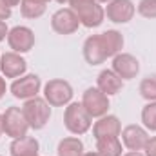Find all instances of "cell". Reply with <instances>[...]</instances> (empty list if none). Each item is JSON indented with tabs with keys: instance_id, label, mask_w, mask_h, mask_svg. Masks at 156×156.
Segmentation results:
<instances>
[{
	"instance_id": "cell-1",
	"label": "cell",
	"mask_w": 156,
	"mask_h": 156,
	"mask_svg": "<svg viewBox=\"0 0 156 156\" xmlns=\"http://www.w3.org/2000/svg\"><path fill=\"white\" fill-rule=\"evenodd\" d=\"M69 5L85 27H98L105 18V9L98 0H69Z\"/></svg>"
},
{
	"instance_id": "cell-2",
	"label": "cell",
	"mask_w": 156,
	"mask_h": 156,
	"mask_svg": "<svg viewBox=\"0 0 156 156\" xmlns=\"http://www.w3.org/2000/svg\"><path fill=\"white\" fill-rule=\"evenodd\" d=\"M22 111H24V116L27 120L29 127L35 131L44 129L51 118V105L45 102V98H38V96L26 100Z\"/></svg>"
},
{
	"instance_id": "cell-3",
	"label": "cell",
	"mask_w": 156,
	"mask_h": 156,
	"mask_svg": "<svg viewBox=\"0 0 156 156\" xmlns=\"http://www.w3.org/2000/svg\"><path fill=\"white\" fill-rule=\"evenodd\" d=\"M44 98L51 107H64L73 100V87L69 82L55 78L44 85Z\"/></svg>"
},
{
	"instance_id": "cell-4",
	"label": "cell",
	"mask_w": 156,
	"mask_h": 156,
	"mask_svg": "<svg viewBox=\"0 0 156 156\" xmlns=\"http://www.w3.org/2000/svg\"><path fill=\"white\" fill-rule=\"evenodd\" d=\"M64 125L73 134H85L91 129V116L85 107L78 102H73L66 107L64 113Z\"/></svg>"
},
{
	"instance_id": "cell-5",
	"label": "cell",
	"mask_w": 156,
	"mask_h": 156,
	"mask_svg": "<svg viewBox=\"0 0 156 156\" xmlns=\"http://www.w3.org/2000/svg\"><path fill=\"white\" fill-rule=\"evenodd\" d=\"M2 123H4V133L13 140L27 136V131L31 129L20 107H7L5 113L2 115Z\"/></svg>"
},
{
	"instance_id": "cell-6",
	"label": "cell",
	"mask_w": 156,
	"mask_h": 156,
	"mask_svg": "<svg viewBox=\"0 0 156 156\" xmlns=\"http://www.w3.org/2000/svg\"><path fill=\"white\" fill-rule=\"evenodd\" d=\"M83 58L91 66H100L107 58H111L107 44H105V38H104L102 33L100 35H91L89 38L83 42Z\"/></svg>"
},
{
	"instance_id": "cell-7",
	"label": "cell",
	"mask_w": 156,
	"mask_h": 156,
	"mask_svg": "<svg viewBox=\"0 0 156 156\" xmlns=\"http://www.w3.org/2000/svg\"><path fill=\"white\" fill-rule=\"evenodd\" d=\"M82 105L85 107L91 118H100L109 111V98L98 87H89L82 96Z\"/></svg>"
},
{
	"instance_id": "cell-8",
	"label": "cell",
	"mask_w": 156,
	"mask_h": 156,
	"mask_svg": "<svg viewBox=\"0 0 156 156\" xmlns=\"http://www.w3.org/2000/svg\"><path fill=\"white\" fill-rule=\"evenodd\" d=\"M80 26L76 13L71 7H62L51 16V27L58 35H73Z\"/></svg>"
},
{
	"instance_id": "cell-9",
	"label": "cell",
	"mask_w": 156,
	"mask_h": 156,
	"mask_svg": "<svg viewBox=\"0 0 156 156\" xmlns=\"http://www.w3.org/2000/svg\"><path fill=\"white\" fill-rule=\"evenodd\" d=\"M7 44L15 53H27L35 45V33L26 26H16V27L9 29Z\"/></svg>"
},
{
	"instance_id": "cell-10",
	"label": "cell",
	"mask_w": 156,
	"mask_h": 156,
	"mask_svg": "<svg viewBox=\"0 0 156 156\" xmlns=\"http://www.w3.org/2000/svg\"><path fill=\"white\" fill-rule=\"evenodd\" d=\"M40 87H42V82L37 75H26V76L16 78L11 83V94L20 100H29L38 94Z\"/></svg>"
},
{
	"instance_id": "cell-11",
	"label": "cell",
	"mask_w": 156,
	"mask_h": 156,
	"mask_svg": "<svg viewBox=\"0 0 156 156\" xmlns=\"http://www.w3.org/2000/svg\"><path fill=\"white\" fill-rule=\"evenodd\" d=\"M27 69V62L20 56V53H4L0 56V71L5 78H18Z\"/></svg>"
},
{
	"instance_id": "cell-12",
	"label": "cell",
	"mask_w": 156,
	"mask_h": 156,
	"mask_svg": "<svg viewBox=\"0 0 156 156\" xmlns=\"http://www.w3.org/2000/svg\"><path fill=\"white\" fill-rule=\"evenodd\" d=\"M113 71L122 80H133L140 71V62L129 53H118L113 56Z\"/></svg>"
},
{
	"instance_id": "cell-13",
	"label": "cell",
	"mask_w": 156,
	"mask_h": 156,
	"mask_svg": "<svg viewBox=\"0 0 156 156\" xmlns=\"http://www.w3.org/2000/svg\"><path fill=\"white\" fill-rule=\"evenodd\" d=\"M105 15L115 24H127L134 16V4L131 0H111L107 4Z\"/></svg>"
},
{
	"instance_id": "cell-14",
	"label": "cell",
	"mask_w": 156,
	"mask_h": 156,
	"mask_svg": "<svg viewBox=\"0 0 156 156\" xmlns=\"http://www.w3.org/2000/svg\"><path fill=\"white\" fill-rule=\"evenodd\" d=\"M122 142L123 145L129 149V151H144L147 140H149V134L144 127L140 125H127L122 133Z\"/></svg>"
},
{
	"instance_id": "cell-15",
	"label": "cell",
	"mask_w": 156,
	"mask_h": 156,
	"mask_svg": "<svg viewBox=\"0 0 156 156\" xmlns=\"http://www.w3.org/2000/svg\"><path fill=\"white\" fill-rule=\"evenodd\" d=\"M120 133H122V125H120V120L115 115H104V116L98 118V122H94V125H93L94 140L120 136Z\"/></svg>"
},
{
	"instance_id": "cell-16",
	"label": "cell",
	"mask_w": 156,
	"mask_h": 156,
	"mask_svg": "<svg viewBox=\"0 0 156 156\" xmlns=\"http://www.w3.org/2000/svg\"><path fill=\"white\" fill-rule=\"evenodd\" d=\"M96 83H98V89L107 96L118 94L123 87V80L118 76L113 69H104L96 78Z\"/></svg>"
},
{
	"instance_id": "cell-17",
	"label": "cell",
	"mask_w": 156,
	"mask_h": 156,
	"mask_svg": "<svg viewBox=\"0 0 156 156\" xmlns=\"http://www.w3.org/2000/svg\"><path fill=\"white\" fill-rule=\"evenodd\" d=\"M38 140L33 136H24V138H15L9 151L11 156H38Z\"/></svg>"
},
{
	"instance_id": "cell-18",
	"label": "cell",
	"mask_w": 156,
	"mask_h": 156,
	"mask_svg": "<svg viewBox=\"0 0 156 156\" xmlns=\"http://www.w3.org/2000/svg\"><path fill=\"white\" fill-rule=\"evenodd\" d=\"M96 153L100 156H122V142L118 136L96 140Z\"/></svg>"
},
{
	"instance_id": "cell-19",
	"label": "cell",
	"mask_w": 156,
	"mask_h": 156,
	"mask_svg": "<svg viewBox=\"0 0 156 156\" xmlns=\"http://www.w3.org/2000/svg\"><path fill=\"white\" fill-rule=\"evenodd\" d=\"M56 153H58V156H82L83 154V144L80 138H75V136L64 138V140H60Z\"/></svg>"
},
{
	"instance_id": "cell-20",
	"label": "cell",
	"mask_w": 156,
	"mask_h": 156,
	"mask_svg": "<svg viewBox=\"0 0 156 156\" xmlns=\"http://www.w3.org/2000/svg\"><path fill=\"white\" fill-rule=\"evenodd\" d=\"M45 4L38 0H20V13L26 18H40L45 13Z\"/></svg>"
},
{
	"instance_id": "cell-21",
	"label": "cell",
	"mask_w": 156,
	"mask_h": 156,
	"mask_svg": "<svg viewBox=\"0 0 156 156\" xmlns=\"http://www.w3.org/2000/svg\"><path fill=\"white\" fill-rule=\"evenodd\" d=\"M102 35H104V38H105L109 55H111V56H116L118 53L122 51V47H123V37H122V33H118L115 29H109V31H105V33H102Z\"/></svg>"
},
{
	"instance_id": "cell-22",
	"label": "cell",
	"mask_w": 156,
	"mask_h": 156,
	"mask_svg": "<svg viewBox=\"0 0 156 156\" xmlns=\"http://www.w3.org/2000/svg\"><path fill=\"white\" fill-rule=\"evenodd\" d=\"M140 94L149 100V102H156V75L145 76L140 83Z\"/></svg>"
},
{
	"instance_id": "cell-23",
	"label": "cell",
	"mask_w": 156,
	"mask_h": 156,
	"mask_svg": "<svg viewBox=\"0 0 156 156\" xmlns=\"http://www.w3.org/2000/svg\"><path fill=\"white\" fill-rule=\"evenodd\" d=\"M142 122L149 131H156V102H149L142 109Z\"/></svg>"
},
{
	"instance_id": "cell-24",
	"label": "cell",
	"mask_w": 156,
	"mask_h": 156,
	"mask_svg": "<svg viewBox=\"0 0 156 156\" xmlns=\"http://www.w3.org/2000/svg\"><path fill=\"white\" fill-rule=\"evenodd\" d=\"M138 13L145 18H156V0H140Z\"/></svg>"
},
{
	"instance_id": "cell-25",
	"label": "cell",
	"mask_w": 156,
	"mask_h": 156,
	"mask_svg": "<svg viewBox=\"0 0 156 156\" xmlns=\"http://www.w3.org/2000/svg\"><path fill=\"white\" fill-rule=\"evenodd\" d=\"M144 151H145V156H156V136H151L147 140Z\"/></svg>"
},
{
	"instance_id": "cell-26",
	"label": "cell",
	"mask_w": 156,
	"mask_h": 156,
	"mask_svg": "<svg viewBox=\"0 0 156 156\" xmlns=\"http://www.w3.org/2000/svg\"><path fill=\"white\" fill-rule=\"evenodd\" d=\"M9 16H11V7L4 0H0V20H7Z\"/></svg>"
},
{
	"instance_id": "cell-27",
	"label": "cell",
	"mask_w": 156,
	"mask_h": 156,
	"mask_svg": "<svg viewBox=\"0 0 156 156\" xmlns=\"http://www.w3.org/2000/svg\"><path fill=\"white\" fill-rule=\"evenodd\" d=\"M7 33H9V29H7L5 22H4V20H0V42L7 37Z\"/></svg>"
},
{
	"instance_id": "cell-28",
	"label": "cell",
	"mask_w": 156,
	"mask_h": 156,
	"mask_svg": "<svg viewBox=\"0 0 156 156\" xmlns=\"http://www.w3.org/2000/svg\"><path fill=\"white\" fill-rule=\"evenodd\" d=\"M5 89H7V87H5V80L0 76V98H2L4 94H5Z\"/></svg>"
},
{
	"instance_id": "cell-29",
	"label": "cell",
	"mask_w": 156,
	"mask_h": 156,
	"mask_svg": "<svg viewBox=\"0 0 156 156\" xmlns=\"http://www.w3.org/2000/svg\"><path fill=\"white\" fill-rule=\"evenodd\" d=\"M9 7H15V5H20V0H4Z\"/></svg>"
},
{
	"instance_id": "cell-30",
	"label": "cell",
	"mask_w": 156,
	"mask_h": 156,
	"mask_svg": "<svg viewBox=\"0 0 156 156\" xmlns=\"http://www.w3.org/2000/svg\"><path fill=\"white\" fill-rule=\"evenodd\" d=\"M122 156H144L140 151H129V153H125V154H122Z\"/></svg>"
},
{
	"instance_id": "cell-31",
	"label": "cell",
	"mask_w": 156,
	"mask_h": 156,
	"mask_svg": "<svg viewBox=\"0 0 156 156\" xmlns=\"http://www.w3.org/2000/svg\"><path fill=\"white\" fill-rule=\"evenodd\" d=\"M4 134V123H2V115H0V136Z\"/></svg>"
},
{
	"instance_id": "cell-32",
	"label": "cell",
	"mask_w": 156,
	"mask_h": 156,
	"mask_svg": "<svg viewBox=\"0 0 156 156\" xmlns=\"http://www.w3.org/2000/svg\"><path fill=\"white\" fill-rule=\"evenodd\" d=\"M82 156H100L98 153H83Z\"/></svg>"
},
{
	"instance_id": "cell-33",
	"label": "cell",
	"mask_w": 156,
	"mask_h": 156,
	"mask_svg": "<svg viewBox=\"0 0 156 156\" xmlns=\"http://www.w3.org/2000/svg\"><path fill=\"white\" fill-rule=\"evenodd\" d=\"M58 4H69V0H56Z\"/></svg>"
},
{
	"instance_id": "cell-34",
	"label": "cell",
	"mask_w": 156,
	"mask_h": 156,
	"mask_svg": "<svg viewBox=\"0 0 156 156\" xmlns=\"http://www.w3.org/2000/svg\"><path fill=\"white\" fill-rule=\"evenodd\" d=\"M98 2H107V4H109V2H111V0H98Z\"/></svg>"
},
{
	"instance_id": "cell-35",
	"label": "cell",
	"mask_w": 156,
	"mask_h": 156,
	"mask_svg": "<svg viewBox=\"0 0 156 156\" xmlns=\"http://www.w3.org/2000/svg\"><path fill=\"white\" fill-rule=\"evenodd\" d=\"M38 2H44V4H47V2H49V0H38Z\"/></svg>"
}]
</instances>
